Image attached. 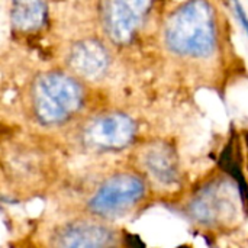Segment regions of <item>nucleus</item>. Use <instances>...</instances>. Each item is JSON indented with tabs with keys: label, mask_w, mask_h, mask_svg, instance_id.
Returning a JSON list of instances; mask_svg holds the SVG:
<instances>
[{
	"label": "nucleus",
	"mask_w": 248,
	"mask_h": 248,
	"mask_svg": "<svg viewBox=\"0 0 248 248\" xmlns=\"http://www.w3.org/2000/svg\"><path fill=\"white\" fill-rule=\"evenodd\" d=\"M169 46L182 55L206 57L217 44L215 15L205 0H190L174 12L166 29Z\"/></svg>",
	"instance_id": "1"
},
{
	"label": "nucleus",
	"mask_w": 248,
	"mask_h": 248,
	"mask_svg": "<svg viewBox=\"0 0 248 248\" xmlns=\"http://www.w3.org/2000/svg\"><path fill=\"white\" fill-rule=\"evenodd\" d=\"M33 110L36 118L54 125L71 118L81 106L80 84L64 73H46L36 78L33 86Z\"/></svg>",
	"instance_id": "2"
},
{
	"label": "nucleus",
	"mask_w": 248,
	"mask_h": 248,
	"mask_svg": "<svg viewBox=\"0 0 248 248\" xmlns=\"http://www.w3.org/2000/svg\"><path fill=\"white\" fill-rule=\"evenodd\" d=\"M144 182L129 173H119L108 179L89 202L94 215L103 218H119L126 215L144 196Z\"/></svg>",
	"instance_id": "3"
},
{
	"label": "nucleus",
	"mask_w": 248,
	"mask_h": 248,
	"mask_svg": "<svg viewBox=\"0 0 248 248\" xmlns=\"http://www.w3.org/2000/svg\"><path fill=\"white\" fill-rule=\"evenodd\" d=\"M153 0H103V23L109 36L121 44L134 38L150 12Z\"/></svg>",
	"instance_id": "4"
},
{
	"label": "nucleus",
	"mask_w": 248,
	"mask_h": 248,
	"mask_svg": "<svg viewBox=\"0 0 248 248\" xmlns=\"http://www.w3.org/2000/svg\"><path fill=\"white\" fill-rule=\"evenodd\" d=\"M135 135V124L124 113H108L93 119L84 131L87 145L102 150L125 148Z\"/></svg>",
	"instance_id": "5"
},
{
	"label": "nucleus",
	"mask_w": 248,
	"mask_h": 248,
	"mask_svg": "<svg viewBox=\"0 0 248 248\" xmlns=\"http://www.w3.org/2000/svg\"><path fill=\"white\" fill-rule=\"evenodd\" d=\"M140 161L147 174L161 185H171L179 177L177 157L169 144L154 142L147 145L140 155Z\"/></svg>",
	"instance_id": "6"
},
{
	"label": "nucleus",
	"mask_w": 248,
	"mask_h": 248,
	"mask_svg": "<svg viewBox=\"0 0 248 248\" xmlns=\"http://www.w3.org/2000/svg\"><path fill=\"white\" fill-rule=\"evenodd\" d=\"M55 238L62 247H105L112 244L113 232L100 224L81 221L65 225Z\"/></svg>",
	"instance_id": "7"
},
{
	"label": "nucleus",
	"mask_w": 248,
	"mask_h": 248,
	"mask_svg": "<svg viewBox=\"0 0 248 248\" xmlns=\"http://www.w3.org/2000/svg\"><path fill=\"white\" fill-rule=\"evenodd\" d=\"M68 64L87 78L99 77L108 67V52L102 44L97 41H83L74 46L70 54Z\"/></svg>",
	"instance_id": "8"
},
{
	"label": "nucleus",
	"mask_w": 248,
	"mask_h": 248,
	"mask_svg": "<svg viewBox=\"0 0 248 248\" xmlns=\"http://www.w3.org/2000/svg\"><path fill=\"white\" fill-rule=\"evenodd\" d=\"M12 20L20 31H35L45 20L42 0H12Z\"/></svg>",
	"instance_id": "9"
},
{
	"label": "nucleus",
	"mask_w": 248,
	"mask_h": 248,
	"mask_svg": "<svg viewBox=\"0 0 248 248\" xmlns=\"http://www.w3.org/2000/svg\"><path fill=\"white\" fill-rule=\"evenodd\" d=\"M219 167L224 171H227L238 183V189H240V193H241V199L244 201V203L247 205L248 208V185L247 182H246L244 174H243L241 151H240L237 138H231V141L228 142V145L222 151V154L219 157Z\"/></svg>",
	"instance_id": "10"
},
{
	"label": "nucleus",
	"mask_w": 248,
	"mask_h": 248,
	"mask_svg": "<svg viewBox=\"0 0 248 248\" xmlns=\"http://www.w3.org/2000/svg\"><path fill=\"white\" fill-rule=\"evenodd\" d=\"M219 190L221 189H208L195 202L193 212L201 221H215L219 219L222 214H225L230 201L222 196Z\"/></svg>",
	"instance_id": "11"
},
{
	"label": "nucleus",
	"mask_w": 248,
	"mask_h": 248,
	"mask_svg": "<svg viewBox=\"0 0 248 248\" xmlns=\"http://www.w3.org/2000/svg\"><path fill=\"white\" fill-rule=\"evenodd\" d=\"M235 12H237V15H238V19H240V22H241V25L244 26V29H246V32L248 33V17H247V13H246V10L241 7V4L235 0Z\"/></svg>",
	"instance_id": "12"
},
{
	"label": "nucleus",
	"mask_w": 248,
	"mask_h": 248,
	"mask_svg": "<svg viewBox=\"0 0 248 248\" xmlns=\"http://www.w3.org/2000/svg\"><path fill=\"white\" fill-rule=\"evenodd\" d=\"M247 142H248V137H247ZM247 145H248V144H247Z\"/></svg>",
	"instance_id": "13"
}]
</instances>
